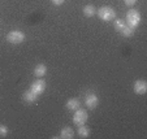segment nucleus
<instances>
[{"mask_svg":"<svg viewBox=\"0 0 147 139\" xmlns=\"http://www.w3.org/2000/svg\"><path fill=\"white\" fill-rule=\"evenodd\" d=\"M22 97H24V100H25L26 103H35L36 99H38V95L29 89L22 94Z\"/></svg>","mask_w":147,"mask_h":139,"instance_id":"8","label":"nucleus"},{"mask_svg":"<svg viewBox=\"0 0 147 139\" xmlns=\"http://www.w3.org/2000/svg\"><path fill=\"white\" fill-rule=\"evenodd\" d=\"M98 104H99V99L95 94H89L85 99V105L89 109H95L98 107Z\"/></svg>","mask_w":147,"mask_h":139,"instance_id":"7","label":"nucleus"},{"mask_svg":"<svg viewBox=\"0 0 147 139\" xmlns=\"http://www.w3.org/2000/svg\"><path fill=\"white\" fill-rule=\"evenodd\" d=\"M96 13H98V17L102 21H106V22L113 21L116 18V12H115V9L112 7H102V8H99L96 11Z\"/></svg>","mask_w":147,"mask_h":139,"instance_id":"1","label":"nucleus"},{"mask_svg":"<svg viewBox=\"0 0 147 139\" xmlns=\"http://www.w3.org/2000/svg\"><path fill=\"white\" fill-rule=\"evenodd\" d=\"M141 13H139L137 9H130V11L126 13V24L130 26L131 29H136L137 26L141 24Z\"/></svg>","mask_w":147,"mask_h":139,"instance_id":"2","label":"nucleus"},{"mask_svg":"<svg viewBox=\"0 0 147 139\" xmlns=\"http://www.w3.org/2000/svg\"><path fill=\"white\" fill-rule=\"evenodd\" d=\"M87 118H89V114H87V112L85 111V109L78 108L77 111H74V116H73V122H74V125H77V126L85 125Z\"/></svg>","mask_w":147,"mask_h":139,"instance_id":"4","label":"nucleus"},{"mask_svg":"<svg viewBox=\"0 0 147 139\" xmlns=\"http://www.w3.org/2000/svg\"><path fill=\"white\" fill-rule=\"evenodd\" d=\"M81 103L78 99H74V97H72V99H69V100L67 101V104H65V107H67V109H69V111H77L78 108H80Z\"/></svg>","mask_w":147,"mask_h":139,"instance_id":"10","label":"nucleus"},{"mask_svg":"<svg viewBox=\"0 0 147 139\" xmlns=\"http://www.w3.org/2000/svg\"><path fill=\"white\" fill-rule=\"evenodd\" d=\"M74 136V130L72 128H64L63 130L60 131V138L63 139H72Z\"/></svg>","mask_w":147,"mask_h":139,"instance_id":"11","label":"nucleus"},{"mask_svg":"<svg viewBox=\"0 0 147 139\" xmlns=\"http://www.w3.org/2000/svg\"><path fill=\"white\" fill-rule=\"evenodd\" d=\"M55 5H61V4H64V1L65 0H51Z\"/></svg>","mask_w":147,"mask_h":139,"instance_id":"18","label":"nucleus"},{"mask_svg":"<svg viewBox=\"0 0 147 139\" xmlns=\"http://www.w3.org/2000/svg\"><path fill=\"white\" fill-rule=\"evenodd\" d=\"M119 33L121 34L122 36H125V38H130V36L134 34V29H131L128 24H125V26L119 31Z\"/></svg>","mask_w":147,"mask_h":139,"instance_id":"12","label":"nucleus"},{"mask_svg":"<svg viewBox=\"0 0 147 139\" xmlns=\"http://www.w3.org/2000/svg\"><path fill=\"white\" fill-rule=\"evenodd\" d=\"M133 90H134V92H136L137 95L146 94V91H147V82L143 81V79H138V81L134 82Z\"/></svg>","mask_w":147,"mask_h":139,"instance_id":"6","label":"nucleus"},{"mask_svg":"<svg viewBox=\"0 0 147 139\" xmlns=\"http://www.w3.org/2000/svg\"><path fill=\"white\" fill-rule=\"evenodd\" d=\"M95 13H96V9H95L94 5L89 4V5L83 7V14L86 17H92V16H95Z\"/></svg>","mask_w":147,"mask_h":139,"instance_id":"13","label":"nucleus"},{"mask_svg":"<svg viewBox=\"0 0 147 139\" xmlns=\"http://www.w3.org/2000/svg\"><path fill=\"white\" fill-rule=\"evenodd\" d=\"M124 1H125V4H126L128 7H133L134 4L137 3V0H124Z\"/></svg>","mask_w":147,"mask_h":139,"instance_id":"17","label":"nucleus"},{"mask_svg":"<svg viewBox=\"0 0 147 139\" xmlns=\"http://www.w3.org/2000/svg\"><path fill=\"white\" fill-rule=\"evenodd\" d=\"M78 135L81 136V138H89L90 136V130H89V128H86L85 125H81V126H78Z\"/></svg>","mask_w":147,"mask_h":139,"instance_id":"14","label":"nucleus"},{"mask_svg":"<svg viewBox=\"0 0 147 139\" xmlns=\"http://www.w3.org/2000/svg\"><path fill=\"white\" fill-rule=\"evenodd\" d=\"M30 90L33 92H35L36 95L43 94V91L46 90V82L43 79H36L35 82H33L30 85Z\"/></svg>","mask_w":147,"mask_h":139,"instance_id":"5","label":"nucleus"},{"mask_svg":"<svg viewBox=\"0 0 147 139\" xmlns=\"http://www.w3.org/2000/svg\"><path fill=\"white\" fill-rule=\"evenodd\" d=\"M7 40L12 44H20L25 40V34L22 31H18V30H13V31H9L8 35H7Z\"/></svg>","mask_w":147,"mask_h":139,"instance_id":"3","label":"nucleus"},{"mask_svg":"<svg viewBox=\"0 0 147 139\" xmlns=\"http://www.w3.org/2000/svg\"><path fill=\"white\" fill-rule=\"evenodd\" d=\"M46 73H47V66H46L45 64H38L35 68H34V74H35V77H38V78L45 77Z\"/></svg>","mask_w":147,"mask_h":139,"instance_id":"9","label":"nucleus"},{"mask_svg":"<svg viewBox=\"0 0 147 139\" xmlns=\"http://www.w3.org/2000/svg\"><path fill=\"white\" fill-rule=\"evenodd\" d=\"M125 24H126V22H125L124 19H120V18L116 19V21H115V29H116L117 31H120L125 26Z\"/></svg>","mask_w":147,"mask_h":139,"instance_id":"15","label":"nucleus"},{"mask_svg":"<svg viewBox=\"0 0 147 139\" xmlns=\"http://www.w3.org/2000/svg\"><path fill=\"white\" fill-rule=\"evenodd\" d=\"M8 128L5 125H0V138H5L8 135Z\"/></svg>","mask_w":147,"mask_h":139,"instance_id":"16","label":"nucleus"}]
</instances>
